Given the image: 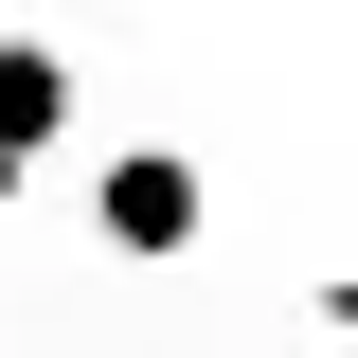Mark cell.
Instances as JSON below:
<instances>
[{"label":"cell","instance_id":"obj_1","mask_svg":"<svg viewBox=\"0 0 358 358\" xmlns=\"http://www.w3.org/2000/svg\"><path fill=\"white\" fill-rule=\"evenodd\" d=\"M90 233H108L126 268H179L197 233H215V179L179 162V143H108V162H90Z\"/></svg>","mask_w":358,"mask_h":358},{"label":"cell","instance_id":"obj_2","mask_svg":"<svg viewBox=\"0 0 358 358\" xmlns=\"http://www.w3.org/2000/svg\"><path fill=\"white\" fill-rule=\"evenodd\" d=\"M54 143H72V54H54L36 18H0V215L54 179Z\"/></svg>","mask_w":358,"mask_h":358},{"label":"cell","instance_id":"obj_3","mask_svg":"<svg viewBox=\"0 0 358 358\" xmlns=\"http://www.w3.org/2000/svg\"><path fill=\"white\" fill-rule=\"evenodd\" d=\"M305 322H341V341H358V268H322V287H305Z\"/></svg>","mask_w":358,"mask_h":358}]
</instances>
